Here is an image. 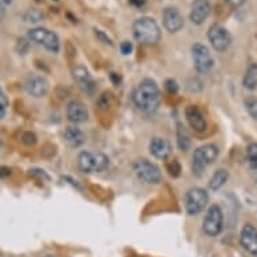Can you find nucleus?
Wrapping results in <instances>:
<instances>
[{
    "label": "nucleus",
    "instance_id": "nucleus-1",
    "mask_svg": "<svg viewBox=\"0 0 257 257\" xmlns=\"http://www.w3.org/2000/svg\"><path fill=\"white\" fill-rule=\"evenodd\" d=\"M136 108L146 113H155L160 105V92L155 81L146 78L140 82L132 94Z\"/></svg>",
    "mask_w": 257,
    "mask_h": 257
},
{
    "label": "nucleus",
    "instance_id": "nucleus-2",
    "mask_svg": "<svg viewBox=\"0 0 257 257\" xmlns=\"http://www.w3.org/2000/svg\"><path fill=\"white\" fill-rule=\"evenodd\" d=\"M132 31L136 41H139L146 45H154L159 42L160 29L155 19L150 17H142L136 19L132 25Z\"/></svg>",
    "mask_w": 257,
    "mask_h": 257
},
{
    "label": "nucleus",
    "instance_id": "nucleus-3",
    "mask_svg": "<svg viewBox=\"0 0 257 257\" xmlns=\"http://www.w3.org/2000/svg\"><path fill=\"white\" fill-rule=\"evenodd\" d=\"M218 147L215 144H205L197 148L193 156V173L197 177H201L203 170L211 163H214V160L218 158Z\"/></svg>",
    "mask_w": 257,
    "mask_h": 257
},
{
    "label": "nucleus",
    "instance_id": "nucleus-4",
    "mask_svg": "<svg viewBox=\"0 0 257 257\" xmlns=\"http://www.w3.org/2000/svg\"><path fill=\"white\" fill-rule=\"evenodd\" d=\"M27 37H29L30 41H33V42L39 45V46H43L46 50L51 51V53H58L59 51L58 35L50 31L49 29L35 27V29L29 30Z\"/></svg>",
    "mask_w": 257,
    "mask_h": 257
},
{
    "label": "nucleus",
    "instance_id": "nucleus-5",
    "mask_svg": "<svg viewBox=\"0 0 257 257\" xmlns=\"http://www.w3.org/2000/svg\"><path fill=\"white\" fill-rule=\"evenodd\" d=\"M185 202L186 210L189 215H197L206 207L207 202H209V195H207L206 190L201 189V187H193L186 193Z\"/></svg>",
    "mask_w": 257,
    "mask_h": 257
},
{
    "label": "nucleus",
    "instance_id": "nucleus-6",
    "mask_svg": "<svg viewBox=\"0 0 257 257\" xmlns=\"http://www.w3.org/2000/svg\"><path fill=\"white\" fill-rule=\"evenodd\" d=\"M223 226V213L218 205H213L209 207L206 217L203 219V232L207 236H218Z\"/></svg>",
    "mask_w": 257,
    "mask_h": 257
},
{
    "label": "nucleus",
    "instance_id": "nucleus-7",
    "mask_svg": "<svg viewBox=\"0 0 257 257\" xmlns=\"http://www.w3.org/2000/svg\"><path fill=\"white\" fill-rule=\"evenodd\" d=\"M191 54L194 61L195 70L198 73H209L214 66V59L210 51L202 43H195L191 47Z\"/></svg>",
    "mask_w": 257,
    "mask_h": 257
},
{
    "label": "nucleus",
    "instance_id": "nucleus-8",
    "mask_svg": "<svg viewBox=\"0 0 257 257\" xmlns=\"http://www.w3.org/2000/svg\"><path fill=\"white\" fill-rule=\"evenodd\" d=\"M207 37H209L211 46L217 51L228 50L232 45V35L228 29H225L222 25H218V23L210 26V29L207 31Z\"/></svg>",
    "mask_w": 257,
    "mask_h": 257
},
{
    "label": "nucleus",
    "instance_id": "nucleus-9",
    "mask_svg": "<svg viewBox=\"0 0 257 257\" xmlns=\"http://www.w3.org/2000/svg\"><path fill=\"white\" fill-rule=\"evenodd\" d=\"M135 174L138 175L140 181L146 182V183H159L162 181V173H160L159 167L151 162L146 159L138 160L134 166Z\"/></svg>",
    "mask_w": 257,
    "mask_h": 257
},
{
    "label": "nucleus",
    "instance_id": "nucleus-10",
    "mask_svg": "<svg viewBox=\"0 0 257 257\" xmlns=\"http://www.w3.org/2000/svg\"><path fill=\"white\" fill-rule=\"evenodd\" d=\"M25 89L31 97L41 98L46 96V93L49 92V82L45 77L38 76V74H31L26 80Z\"/></svg>",
    "mask_w": 257,
    "mask_h": 257
},
{
    "label": "nucleus",
    "instance_id": "nucleus-11",
    "mask_svg": "<svg viewBox=\"0 0 257 257\" xmlns=\"http://www.w3.org/2000/svg\"><path fill=\"white\" fill-rule=\"evenodd\" d=\"M73 80L76 81L77 86L86 94H93L96 92V82L88 69L84 66H76L73 69Z\"/></svg>",
    "mask_w": 257,
    "mask_h": 257
},
{
    "label": "nucleus",
    "instance_id": "nucleus-12",
    "mask_svg": "<svg viewBox=\"0 0 257 257\" xmlns=\"http://www.w3.org/2000/svg\"><path fill=\"white\" fill-rule=\"evenodd\" d=\"M211 13V5L209 0H194L190 9V21L194 25H202Z\"/></svg>",
    "mask_w": 257,
    "mask_h": 257
},
{
    "label": "nucleus",
    "instance_id": "nucleus-13",
    "mask_svg": "<svg viewBox=\"0 0 257 257\" xmlns=\"http://www.w3.org/2000/svg\"><path fill=\"white\" fill-rule=\"evenodd\" d=\"M240 241L242 248L246 250L248 253H250L252 256L257 257V229L250 225V223H246L242 230H241Z\"/></svg>",
    "mask_w": 257,
    "mask_h": 257
},
{
    "label": "nucleus",
    "instance_id": "nucleus-14",
    "mask_svg": "<svg viewBox=\"0 0 257 257\" xmlns=\"http://www.w3.org/2000/svg\"><path fill=\"white\" fill-rule=\"evenodd\" d=\"M66 114L68 118L74 124H81V122L88 121L89 118V112L86 109V106L82 101L80 100H73L68 104L66 108Z\"/></svg>",
    "mask_w": 257,
    "mask_h": 257
},
{
    "label": "nucleus",
    "instance_id": "nucleus-15",
    "mask_svg": "<svg viewBox=\"0 0 257 257\" xmlns=\"http://www.w3.org/2000/svg\"><path fill=\"white\" fill-rule=\"evenodd\" d=\"M163 25L170 33H178L183 27L185 22L182 14L174 7H167L163 11Z\"/></svg>",
    "mask_w": 257,
    "mask_h": 257
},
{
    "label": "nucleus",
    "instance_id": "nucleus-16",
    "mask_svg": "<svg viewBox=\"0 0 257 257\" xmlns=\"http://www.w3.org/2000/svg\"><path fill=\"white\" fill-rule=\"evenodd\" d=\"M171 144L169 140L163 139V138H152L150 142V152L152 155L158 158V159H167L171 155Z\"/></svg>",
    "mask_w": 257,
    "mask_h": 257
},
{
    "label": "nucleus",
    "instance_id": "nucleus-17",
    "mask_svg": "<svg viewBox=\"0 0 257 257\" xmlns=\"http://www.w3.org/2000/svg\"><path fill=\"white\" fill-rule=\"evenodd\" d=\"M186 118H187L190 126L197 132H203L206 130L207 124L206 120H205V116H203L202 112L197 106H187V109H186Z\"/></svg>",
    "mask_w": 257,
    "mask_h": 257
},
{
    "label": "nucleus",
    "instance_id": "nucleus-18",
    "mask_svg": "<svg viewBox=\"0 0 257 257\" xmlns=\"http://www.w3.org/2000/svg\"><path fill=\"white\" fill-rule=\"evenodd\" d=\"M63 138L72 147H80L85 142L84 132L78 130L77 126H68L63 131Z\"/></svg>",
    "mask_w": 257,
    "mask_h": 257
},
{
    "label": "nucleus",
    "instance_id": "nucleus-19",
    "mask_svg": "<svg viewBox=\"0 0 257 257\" xmlns=\"http://www.w3.org/2000/svg\"><path fill=\"white\" fill-rule=\"evenodd\" d=\"M78 167L82 173L94 171V154L89 151H82L78 155Z\"/></svg>",
    "mask_w": 257,
    "mask_h": 257
},
{
    "label": "nucleus",
    "instance_id": "nucleus-20",
    "mask_svg": "<svg viewBox=\"0 0 257 257\" xmlns=\"http://www.w3.org/2000/svg\"><path fill=\"white\" fill-rule=\"evenodd\" d=\"M228 178H229L228 170H225V169L217 170V171L213 174V177H211L210 181H209V187H210L211 190H219L223 185H225V183H226Z\"/></svg>",
    "mask_w": 257,
    "mask_h": 257
},
{
    "label": "nucleus",
    "instance_id": "nucleus-21",
    "mask_svg": "<svg viewBox=\"0 0 257 257\" xmlns=\"http://www.w3.org/2000/svg\"><path fill=\"white\" fill-rule=\"evenodd\" d=\"M244 86L249 90L257 89V63H250L244 76Z\"/></svg>",
    "mask_w": 257,
    "mask_h": 257
},
{
    "label": "nucleus",
    "instance_id": "nucleus-22",
    "mask_svg": "<svg viewBox=\"0 0 257 257\" xmlns=\"http://www.w3.org/2000/svg\"><path fill=\"white\" fill-rule=\"evenodd\" d=\"M177 143L178 147L181 148L182 151H187L190 147V136L187 134V131L185 130V126L182 125V124H178L177 128Z\"/></svg>",
    "mask_w": 257,
    "mask_h": 257
},
{
    "label": "nucleus",
    "instance_id": "nucleus-23",
    "mask_svg": "<svg viewBox=\"0 0 257 257\" xmlns=\"http://www.w3.org/2000/svg\"><path fill=\"white\" fill-rule=\"evenodd\" d=\"M108 167H109V158L102 152L94 154V171L101 173V171H105Z\"/></svg>",
    "mask_w": 257,
    "mask_h": 257
},
{
    "label": "nucleus",
    "instance_id": "nucleus-24",
    "mask_svg": "<svg viewBox=\"0 0 257 257\" xmlns=\"http://www.w3.org/2000/svg\"><path fill=\"white\" fill-rule=\"evenodd\" d=\"M45 15H43L42 11H39L37 9H29L23 14V19L27 23H37V22L42 21Z\"/></svg>",
    "mask_w": 257,
    "mask_h": 257
},
{
    "label": "nucleus",
    "instance_id": "nucleus-25",
    "mask_svg": "<svg viewBox=\"0 0 257 257\" xmlns=\"http://www.w3.org/2000/svg\"><path fill=\"white\" fill-rule=\"evenodd\" d=\"M245 106H246V110L249 112V114L257 121V98L248 97L245 100Z\"/></svg>",
    "mask_w": 257,
    "mask_h": 257
},
{
    "label": "nucleus",
    "instance_id": "nucleus-26",
    "mask_svg": "<svg viewBox=\"0 0 257 257\" xmlns=\"http://www.w3.org/2000/svg\"><path fill=\"white\" fill-rule=\"evenodd\" d=\"M167 171H169V174L173 178L179 177V175H181V171H182V167H181V165H179V162L175 159H173L171 162H169V163H167Z\"/></svg>",
    "mask_w": 257,
    "mask_h": 257
},
{
    "label": "nucleus",
    "instance_id": "nucleus-27",
    "mask_svg": "<svg viewBox=\"0 0 257 257\" xmlns=\"http://www.w3.org/2000/svg\"><path fill=\"white\" fill-rule=\"evenodd\" d=\"M7 108H9V100L6 97L5 92L0 88V118L5 117L6 112H7Z\"/></svg>",
    "mask_w": 257,
    "mask_h": 257
},
{
    "label": "nucleus",
    "instance_id": "nucleus-28",
    "mask_svg": "<svg viewBox=\"0 0 257 257\" xmlns=\"http://www.w3.org/2000/svg\"><path fill=\"white\" fill-rule=\"evenodd\" d=\"M246 155H248L249 162H257V142L249 144Z\"/></svg>",
    "mask_w": 257,
    "mask_h": 257
},
{
    "label": "nucleus",
    "instance_id": "nucleus-29",
    "mask_svg": "<svg viewBox=\"0 0 257 257\" xmlns=\"http://www.w3.org/2000/svg\"><path fill=\"white\" fill-rule=\"evenodd\" d=\"M22 142L27 146H33V144L37 143V136L33 132H25L22 136Z\"/></svg>",
    "mask_w": 257,
    "mask_h": 257
},
{
    "label": "nucleus",
    "instance_id": "nucleus-30",
    "mask_svg": "<svg viewBox=\"0 0 257 257\" xmlns=\"http://www.w3.org/2000/svg\"><path fill=\"white\" fill-rule=\"evenodd\" d=\"M110 105V94L109 93H104L101 97L98 98V106L101 109H108Z\"/></svg>",
    "mask_w": 257,
    "mask_h": 257
},
{
    "label": "nucleus",
    "instance_id": "nucleus-31",
    "mask_svg": "<svg viewBox=\"0 0 257 257\" xmlns=\"http://www.w3.org/2000/svg\"><path fill=\"white\" fill-rule=\"evenodd\" d=\"M94 33H96V37H97V38L100 39V41H102V42H104V43H109L110 46L113 45V42H112V39H110L109 37H108V35H106L105 33H104V31H101V30L94 29Z\"/></svg>",
    "mask_w": 257,
    "mask_h": 257
},
{
    "label": "nucleus",
    "instance_id": "nucleus-32",
    "mask_svg": "<svg viewBox=\"0 0 257 257\" xmlns=\"http://www.w3.org/2000/svg\"><path fill=\"white\" fill-rule=\"evenodd\" d=\"M165 88L167 89L169 93H177L178 92V84L175 80H167L165 82Z\"/></svg>",
    "mask_w": 257,
    "mask_h": 257
},
{
    "label": "nucleus",
    "instance_id": "nucleus-33",
    "mask_svg": "<svg viewBox=\"0 0 257 257\" xmlns=\"http://www.w3.org/2000/svg\"><path fill=\"white\" fill-rule=\"evenodd\" d=\"M17 50L19 54H26L27 50H29V43L26 42L25 39H19V41H18Z\"/></svg>",
    "mask_w": 257,
    "mask_h": 257
},
{
    "label": "nucleus",
    "instance_id": "nucleus-34",
    "mask_svg": "<svg viewBox=\"0 0 257 257\" xmlns=\"http://www.w3.org/2000/svg\"><path fill=\"white\" fill-rule=\"evenodd\" d=\"M120 49H121V53L124 55H128L131 54L132 51V43L128 42V41H124V42L121 43V46H120Z\"/></svg>",
    "mask_w": 257,
    "mask_h": 257
},
{
    "label": "nucleus",
    "instance_id": "nucleus-35",
    "mask_svg": "<svg viewBox=\"0 0 257 257\" xmlns=\"http://www.w3.org/2000/svg\"><path fill=\"white\" fill-rule=\"evenodd\" d=\"M249 167H250V174H252L253 179L257 183V162H249Z\"/></svg>",
    "mask_w": 257,
    "mask_h": 257
},
{
    "label": "nucleus",
    "instance_id": "nucleus-36",
    "mask_svg": "<svg viewBox=\"0 0 257 257\" xmlns=\"http://www.w3.org/2000/svg\"><path fill=\"white\" fill-rule=\"evenodd\" d=\"M31 175H34V177H39V178H45V179H47L49 181V177H47V174L45 173V171H42V170H31Z\"/></svg>",
    "mask_w": 257,
    "mask_h": 257
},
{
    "label": "nucleus",
    "instance_id": "nucleus-37",
    "mask_svg": "<svg viewBox=\"0 0 257 257\" xmlns=\"http://www.w3.org/2000/svg\"><path fill=\"white\" fill-rule=\"evenodd\" d=\"M110 80H112V82H113L116 86H118V85L121 84V77L118 76L117 73H112V74H110Z\"/></svg>",
    "mask_w": 257,
    "mask_h": 257
},
{
    "label": "nucleus",
    "instance_id": "nucleus-38",
    "mask_svg": "<svg viewBox=\"0 0 257 257\" xmlns=\"http://www.w3.org/2000/svg\"><path fill=\"white\" fill-rule=\"evenodd\" d=\"M9 175H11V170L7 167H0V178H6Z\"/></svg>",
    "mask_w": 257,
    "mask_h": 257
},
{
    "label": "nucleus",
    "instance_id": "nucleus-39",
    "mask_svg": "<svg viewBox=\"0 0 257 257\" xmlns=\"http://www.w3.org/2000/svg\"><path fill=\"white\" fill-rule=\"evenodd\" d=\"M225 2H228V3H230L234 7H240V6H242L245 3V0H225Z\"/></svg>",
    "mask_w": 257,
    "mask_h": 257
},
{
    "label": "nucleus",
    "instance_id": "nucleus-40",
    "mask_svg": "<svg viewBox=\"0 0 257 257\" xmlns=\"http://www.w3.org/2000/svg\"><path fill=\"white\" fill-rule=\"evenodd\" d=\"M131 2L132 6H135V7H143L144 3H146V0H130Z\"/></svg>",
    "mask_w": 257,
    "mask_h": 257
},
{
    "label": "nucleus",
    "instance_id": "nucleus-41",
    "mask_svg": "<svg viewBox=\"0 0 257 257\" xmlns=\"http://www.w3.org/2000/svg\"><path fill=\"white\" fill-rule=\"evenodd\" d=\"M3 17H5V9L2 7V5H0V21L3 19Z\"/></svg>",
    "mask_w": 257,
    "mask_h": 257
},
{
    "label": "nucleus",
    "instance_id": "nucleus-42",
    "mask_svg": "<svg viewBox=\"0 0 257 257\" xmlns=\"http://www.w3.org/2000/svg\"><path fill=\"white\" fill-rule=\"evenodd\" d=\"M3 2H5L6 5H10V3H11V2H13V0H3Z\"/></svg>",
    "mask_w": 257,
    "mask_h": 257
},
{
    "label": "nucleus",
    "instance_id": "nucleus-43",
    "mask_svg": "<svg viewBox=\"0 0 257 257\" xmlns=\"http://www.w3.org/2000/svg\"><path fill=\"white\" fill-rule=\"evenodd\" d=\"M45 257H54V256H45Z\"/></svg>",
    "mask_w": 257,
    "mask_h": 257
},
{
    "label": "nucleus",
    "instance_id": "nucleus-44",
    "mask_svg": "<svg viewBox=\"0 0 257 257\" xmlns=\"http://www.w3.org/2000/svg\"><path fill=\"white\" fill-rule=\"evenodd\" d=\"M0 146H2V140H0Z\"/></svg>",
    "mask_w": 257,
    "mask_h": 257
},
{
    "label": "nucleus",
    "instance_id": "nucleus-45",
    "mask_svg": "<svg viewBox=\"0 0 257 257\" xmlns=\"http://www.w3.org/2000/svg\"><path fill=\"white\" fill-rule=\"evenodd\" d=\"M55 2H57V0H55Z\"/></svg>",
    "mask_w": 257,
    "mask_h": 257
}]
</instances>
